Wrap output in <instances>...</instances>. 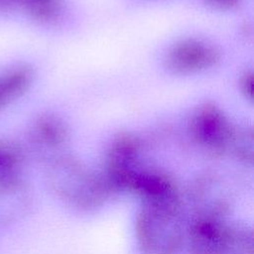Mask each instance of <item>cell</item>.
<instances>
[{
	"mask_svg": "<svg viewBox=\"0 0 254 254\" xmlns=\"http://www.w3.org/2000/svg\"><path fill=\"white\" fill-rule=\"evenodd\" d=\"M48 184L54 194L68 205L92 209L111 193L102 175L92 173L75 161H56L48 172Z\"/></svg>",
	"mask_w": 254,
	"mask_h": 254,
	"instance_id": "277c9868",
	"label": "cell"
},
{
	"mask_svg": "<svg viewBox=\"0 0 254 254\" xmlns=\"http://www.w3.org/2000/svg\"><path fill=\"white\" fill-rule=\"evenodd\" d=\"M205 2L219 9H229L235 7L240 0H205Z\"/></svg>",
	"mask_w": 254,
	"mask_h": 254,
	"instance_id": "7c38bea8",
	"label": "cell"
},
{
	"mask_svg": "<svg viewBox=\"0 0 254 254\" xmlns=\"http://www.w3.org/2000/svg\"><path fill=\"white\" fill-rule=\"evenodd\" d=\"M33 71L26 65H19L0 72V110L21 96L30 86Z\"/></svg>",
	"mask_w": 254,
	"mask_h": 254,
	"instance_id": "ba28073f",
	"label": "cell"
},
{
	"mask_svg": "<svg viewBox=\"0 0 254 254\" xmlns=\"http://www.w3.org/2000/svg\"><path fill=\"white\" fill-rule=\"evenodd\" d=\"M241 87L245 95L249 98H252L253 94V76L252 73H246L241 80Z\"/></svg>",
	"mask_w": 254,
	"mask_h": 254,
	"instance_id": "8fae6325",
	"label": "cell"
},
{
	"mask_svg": "<svg viewBox=\"0 0 254 254\" xmlns=\"http://www.w3.org/2000/svg\"><path fill=\"white\" fill-rule=\"evenodd\" d=\"M184 247L188 254H254L253 232L244 222L192 217Z\"/></svg>",
	"mask_w": 254,
	"mask_h": 254,
	"instance_id": "3957f363",
	"label": "cell"
},
{
	"mask_svg": "<svg viewBox=\"0 0 254 254\" xmlns=\"http://www.w3.org/2000/svg\"><path fill=\"white\" fill-rule=\"evenodd\" d=\"M190 129L196 143L207 153L221 156L231 150L235 131L214 104L207 103L198 107Z\"/></svg>",
	"mask_w": 254,
	"mask_h": 254,
	"instance_id": "5b68a950",
	"label": "cell"
},
{
	"mask_svg": "<svg viewBox=\"0 0 254 254\" xmlns=\"http://www.w3.org/2000/svg\"><path fill=\"white\" fill-rule=\"evenodd\" d=\"M135 232L144 254H179L184 248L187 226L183 195L178 189L141 198Z\"/></svg>",
	"mask_w": 254,
	"mask_h": 254,
	"instance_id": "6da1fadb",
	"label": "cell"
},
{
	"mask_svg": "<svg viewBox=\"0 0 254 254\" xmlns=\"http://www.w3.org/2000/svg\"><path fill=\"white\" fill-rule=\"evenodd\" d=\"M19 8H22L35 20L51 23L61 16L63 0H21Z\"/></svg>",
	"mask_w": 254,
	"mask_h": 254,
	"instance_id": "30bf717a",
	"label": "cell"
},
{
	"mask_svg": "<svg viewBox=\"0 0 254 254\" xmlns=\"http://www.w3.org/2000/svg\"><path fill=\"white\" fill-rule=\"evenodd\" d=\"M162 174L146 165L139 140L125 133L111 144L101 175L110 192H132L140 197L152 189Z\"/></svg>",
	"mask_w": 254,
	"mask_h": 254,
	"instance_id": "7a4b0ae2",
	"label": "cell"
},
{
	"mask_svg": "<svg viewBox=\"0 0 254 254\" xmlns=\"http://www.w3.org/2000/svg\"><path fill=\"white\" fill-rule=\"evenodd\" d=\"M216 50L197 40L176 44L167 55V65L176 73H192L213 66L218 62Z\"/></svg>",
	"mask_w": 254,
	"mask_h": 254,
	"instance_id": "8992f818",
	"label": "cell"
},
{
	"mask_svg": "<svg viewBox=\"0 0 254 254\" xmlns=\"http://www.w3.org/2000/svg\"><path fill=\"white\" fill-rule=\"evenodd\" d=\"M21 0H0V12H7L20 7Z\"/></svg>",
	"mask_w": 254,
	"mask_h": 254,
	"instance_id": "4fadbf2b",
	"label": "cell"
},
{
	"mask_svg": "<svg viewBox=\"0 0 254 254\" xmlns=\"http://www.w3.org/2000/svg\"><path fill=\"white\" fill-rule=\"evenodd\" d=\"M189 198L193 210L192 217L226 218L230 198L225 187L212 178L197 180L190 190Z\"/></svg>",
	"mask_w": 254,
	"mask_h": 254,
	"instance_id": "52a82bcc",
	"label": "cell"
},
{
	"mask_svg": "<svg viewBox=\"0 0 254 254\" xmlns=\"http://www.w3.org/2000/svg\"><path fill=\"white\" fill-rule=\"evenodd\" d=\"M66 132L61 121L53 116L41 117L33 130L34 140L45 147H58L65 140Z\"/></svg>",
	"mask_w": 254,
	"mask_h": 254,
	"instance_id": "9c48e42d",
	"label": "cell"
}]
</instances>
